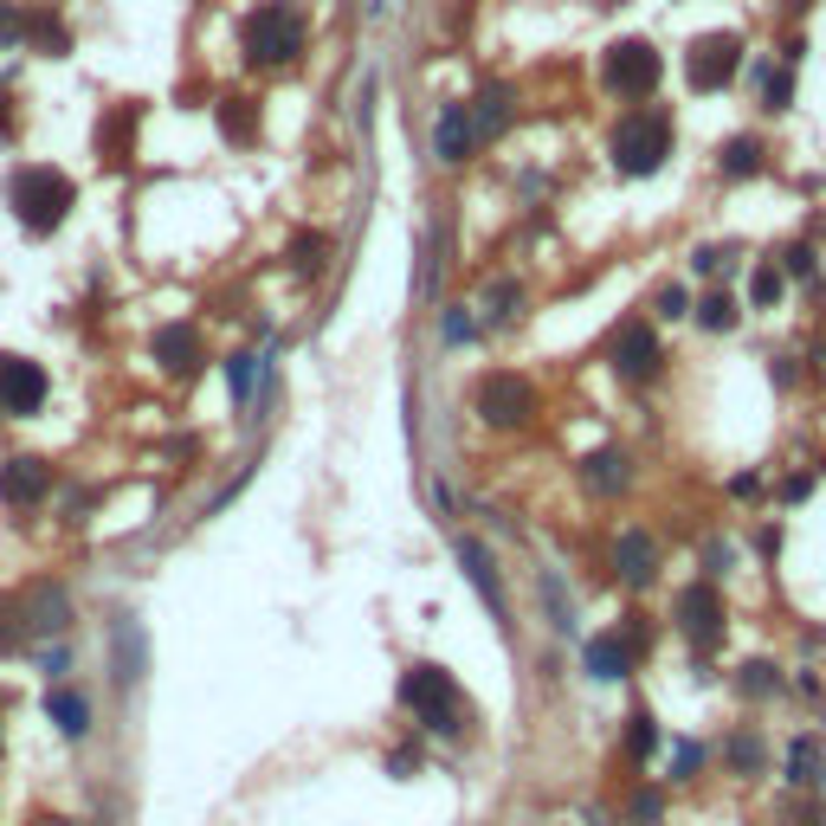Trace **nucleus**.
<instances>
[{
	"instance_id": "30",
	"label": "nucleus",
	"mask_w": 826,
	"mask_h": 826,
	"mask_svg": "<svg viewBox=\"0 0 826 826\" xmlns=\"http://www.w3.org/2000/svg\"><path fill=\"white\" fill-rule=\"evenodd\" d=\"M627 750H633L639 762H646V755L659 750V723H652L646 711H639V716H633V730H627Z\"/></svg>"
},
{
	"instance_id": "5",
	"label": "nucleus",
	"mask_w": 826,
	"mask_h": 826,
	"mask_svg": "<svg viewBox=\"0 0 826 826\" xmlns=\"http://www.w3.org/2000/svg\"><path fill=\"white\" fill-rule=\"evenodd\" d=\"M659 45L652 39H620V45H607L601 59V84L613 91V97H646L652 84H659Z\"/></svg>"
},
{
	"instance_id": "20",
	"label": "nucleus",
	"mask_w": 826,
	"mask_h": 826,
	"mask_svg": "<svg viewBox=\"0 0 826 826\" xmlns=\"http://www.w3.org/2000/svg\"><path fill=\"white\" fill-rule=\"evenodd\" d=\"M220 130L233 143H252L259 136V111H252V97H226L220 104Z\"/></svg>"
},
{
	"instance_id": "1",
	"label": "nucleus",
	"mask_w": 826,
	"mask_h": 826,
	"mask_svg": "<svg viewBox=\"0 0 826 826\" xmlns=\"http://www.w3.org/2000/svg\"><path fill=\"white\" fill-rule=\"evenodd\" d=\"M78 207V188L65 168H27L20 182H13V214H20V226L33 233V239H45V233H59L65 226V214Z\"/></svg>"
},
{
	"instance_id": "12",
	"label": "nucleus",
	"mask_w": 826,
	"mask_h": 826,
	"mask_svg": "<svg viewBox=\"0 0 826 826\" xmlns=\"http://www.w3.org/2000/svg\"><path fill=\"white\" fill-rule=\"evenodd\" d=\"M45 491H52V465L45 458H7L0 465V504L20 510V504H39Z\"/></svg>"
},
{
	"instance_id": "34",
	"label": "nucleus",
	"mask_w": 826,
	"mask_h": 826,
	"mask_svg": "<svg viewBox=\"0 0 826 826\" xmlns=\"http://www.w3.org/2000/svg\"><path fill=\"white\" fill-rule=\"evenodd\" d=\"M659 807H665L659 794H646V788H639V794H633V807H627V814H633V820L646 826V820H659Z\"/></svg>"
},
{
	"instance_id": "27",
	"label": "nucleus",
	"mask_w": 826,
	"mask_h": 826,
	"mask_svg": "<svg viewBox=\"0 0 826 826\" xmlns=\"http://www.w3.org/2000/svg\"><path fill=\"white\" fill-rule=\"evenodd\" d=\"M775 691H782V678H775V665H768V659L743 665V698H775Z\"/></svg>"
},
{
	"instance_id": "18",
	"label": "nucleus",
	"mask_w": 826,
	"mask_h": 826,
	"mask_svg": "<svg viewBox=\"0 0 826 826\" xmlns=\"http://www.w3.org/2000/svg\"><path fill=\"white\" fill-rule=\"evenodd\" d=\"M510 123V84H478L472 97V136H497Z\"/></svg>"
},
{
	"instance_id": "16",
	"label": "nucleus",
	"mask_w": 826,
	"mask_h": 826,
	"mask_svg": "<svg viewBox=\"0 0 826 826\" xmlns=\"http://www.w3.org/2000/svg\"><path fill=\"white\" fill-rule=\"evenodd\" d=\"M472 143H478V136H472V111H465V104H446V111H440V130H433L440 162H465Z\"/></svg>"
},
{
	"instance_id": "2",
	"label": "nucleus",
	"mask_w": 826,
	"mask_h": 826,
	"mask_svg": "<svg viewBox=\"0 0 826 826\" xmlns=\"http://www.w3.org/2000/svg\"><path fill=\"white\" fill-rule=\"evenodd\" d=\"M239 45H246L252 65H291L303 52V13L285 7V0H265L239 20Z\"/></svg>"
},
{
	"instance_id": "15",
	"label": "nucleus",
	"mask_w": 826,
	"mask_h": 826,
	"mask_svg": "<svg viewBox=\"0 0 826 826\" xmlns=\"http://www.w3.org/2000/svg\"><path fill=\"white\" fill-rule=\"evenodd\" d=\"M155 362H162L168 375H194V369H200V337H194L188 323L155 330Z\"/></svg>"
},
{
	"instance_id": "19",
	"label": "nucleus",
	"mask_w": 826,
	"mask_h": 826,
	"mask_svg": "<svg viewBox=\"0 0 826 826\" xmlns=\"http://www.w3.org/2000/svg\"><path fill=\"white\" fill-rule=\"evenodd\" d=\"M820 775H826L820 736H794V743H788V782H794V788H820Z\"/></svg>"
},
{
	"instance_id": "37",
	"label": "nucleus",
	"mask_w": 826,
	"mask_h": 826,
	"mask_svg": "<svg viewBox=\"0 0 826 826\" xmlns=\"http://www.w3.org/2000/svg\"><path fill=\"white\" fill-rule=\"evenodd\" d=\"M446 337H452V342L472 337V317H465V310H452V317H446Z\"/></svg>"
},
{
	"instance_id": "41",
	"label": "nucleus",
	"mask_w": 826,
	"mask_h": 826,
	"mask_svg": "<svg viewBox=\"0 0 826 826\" xmlns=\"http://www.w3.org/2000/svg\"><path fill=\"white\" fill-rule=\"evenodd\" d=\"M0 130H7V97H0Z\"/></svg>"
},
{
	"instance_id": "22",
	"label": "nucleus",
	"mask_w": 826,
	"mask_h": 826,
	"mask_svg": "<svg viewBox=\"0 0 826 826\" xmlns=\"http://www.w3.org/2000/svg\"><path fill=\"white\" fill-rule=\"evenodd\" d=\"M52 723H59L65 736H84V730H91V704H84L78 691H52Z\"/></svg>"
},
{
	"instance_id": "39",
	"label": "nucleus",
	"mask_w": 826,
	"mask_h": 826,
	"mask_svg": "<svg viewBox=\"0 0 826 826\" xmlns=\"http://www.w3.org/2000/svg\"><path fill=\"white\" fill-rule=\"evenodd\" d=\"M7 620H13V613H0V652H13V646H20V639H13V627H7Z\"/></svg>"
},
{
	"instance_id": "32",
	"label": "nucleus",
	"mask_w": 826,
	"mask_h": 826,
	"mask_svg": "<svg viewBox=\"0 0 826 826\" xmlns=\"http://www.w3.org/2000/svg\"><path fill=\"white\" fill-rule=\"evenodd\" d=\"M750 298L755 303H775V298H782V271H775V265H762V271L750 278Z\"/></svg>"
},
{
	"instance_id": "10",
	"label": "nucleus",
	"mask_w": 826,
	"mask_h": 826,
	"mask_svg": "<svg viewBox=\"0 0 826 826\" xmlns=\"http://www.w3.org/2000/svg\"><path fill=\"white\" fill-rule=\"evenodd\" d=\"M45 394H52V381H45L39 362H27V355H0V413H39Z\"/></svg>"
},
{
	"instance_id": "8",
	"label": "nucleus",
	"mask_w": 826,
	"mask_h": 826,
	"mask_svg": "<svg viewBox=\"0 0 826 826\" xmlns=\"http://www.w3.org/2000/svg\"><path fill=\"white\" fill-rule=\"evenodd\" d=\"M529 413H536V381L529 375L497 369V375L478 381V420L485 426H524Z\"/></svg>"
},
{
	"instance_id": "33",
	"label": "nucleus",
	"mask_w": 826,
	"mask_h": 826,
	"mask_svg": "<svg viewBox=\"0 0 826 826\" xmlns=\"http://www.w3.org/2000/svg\"><path fill=\"white\" fill-rule=\"evenodd\" d=\"M698 768H704V750H698V743H678V755H672V775H678V782H691Z\"/></svg>"
},
{
	"instance_id": "29",
	"label": "nucleus",
	"mask_w": 826,
	"mask_h": 826,
	"mask_svg": "<svg viewBox=\"0 0 826 826\" xmlns=\"http://www.w3.org/2000/svg\"><path fill=\"white\" fill-rule=\"evenodd\" d=\"M485 317H497V323L517 317V285H510V278H497V285L485 291Z\"/></svg>"
},
{
	"instance_id": "24",
	"label": "nucleus",
	"mask_w": 826,
	"mask_h": 826,
	"mask_svg": "<svg viewBox=\"0 0 826 826\" xmlns=\"http://www.w3.org/2000/svg\"><path fill=\"white\" fill-rule=\"evenodd\" d=\"M259 355H233V362H226V394H233V401H252V388H259Z\"/></svg>"
},
{
	"instance_id": "38",
	"label": "nucleus",
	"mask_w": 826,
	"mask_h": 826,
	"mask_svg": "<svg viewBox=\"0 0 826 826\" xmlns=\"http://www.w3.org/2000/svg\"><path fill=\"white\" fill-rule=\"evenodd\" d=\"M788 271H794V278H801V271H814V252H807V246H794V252H788Z\"/></svg>"
},
{
	"instance_id": "3",
	"label": "nucleus",
	"mask_w": 826,
	"mask_h": 826,
	"mask_svg": "<svg viewBox=\"0 0 826 826\" xmlns=\"http://www.w3.org/2000/svg\"><path fill=\"white\" fill-rule=\"evenodd\" d=\"M672 155V116L665 111H633L613 130V168L620 175H659Z\"/></svg>"
},
{
	"instance_id": "25",
	"label": "nucleus",
	"mask_w": 826,
	"mask_h": 826,
	"mask_svg": "<svg viewBox=\"0 0 826 826\" xmlns=\"http://www.w3.org/2000/svg\"><path fill=\"white\" fill-rule=\"evenodd\" d=\"M323 252H330V239H323V233H298V239H291V265H298V278H317Z\"/></svg>"
},
{
	"instance_id": "7",
	"label": "nucleus",
	"mask_w": 826,
	"mask_h": 826,
	"mask_svg": "<svg viewBox=\"0 0 826 826\" xmlns=\"http://www.w3.org/2000/svg\"><path fill=\"white\" fill-rule=\"evenodd\" d=\"M736 72H743V39H736V33L691 39V52H684V78H691V91H723Z\"/></svg>"
},
{
	"instance_id": "36",
	"label": "nucleus",
	"mask_w": 826,
	"mask_h": 826,
	"mask_svg": "<svg viewBox=\"0 0 826 826\" xmlns=\"http://www.w3.org/2000/svg\"><path fill=\"white\" fill-rule=\"evenodd\" d=\"M659 317H684V291H678V285L659 291Z\"/></svg>"
},
{
	"instance_id": "21",
	"label": "nucleus",
	"mask_w": 826,
	"mask_h": 826,
	"mask_svg": "<svg viewBox=\"0 0 826 826\" xmlns=\"http://www.w3.org/2000/svg\"><path fill=\"white\" fill-rule=\"evenodd\" d=\"M755 168H762V143H755V136H730V143H723V175L743 182Z\"/></svg>"
},
{
	"instance_id": "13",
	"label": "nucleus",
	"mask_w": 826,
	"mask_h": 826,
	"mask_svg": "<svg viewBox=\"0 0 826 826\" xmlns=\"http://www.w3.org/2000/svg\"><path fill=\"white\" fill-rule=\"evenodd\" d=\"M633 652H639V627H620V633H595L581 659H588L595 678H627L633 672Z\"/></svg>"
},
{
	"instance_id": "40",
	"label": "nucleus",
	"mask_w": 826,
	"mask_h": 826,
	"mask_svg": "<svg viewBox=\"0 0 826 826\" xmlns=\"http://www.w3.org/2000/svg\"><path fill=\"white\" fill-rule=\"evenodd\" d=\"M801 826H826V801H820V807H814V814H807Z\"/></svg>"
},
{
	"instance_id": "6",
	"label": "nucleus",
	"mask_w": 826,
	"mask_h": 826,
	"mask_svg": "<svg viewBox=\"0 0 826 826\" xmlns=\"http://www.w3.org/2000/svg\"><path fill=\"white\" fill-rule=\"evenodd\" d=\"M678 633L691 639L698 652H716L723 646V633H730V613H723V595H716L711 581H691L684 595H678Z\"/></svg>"
},
{
	"instance_id": "9",
	"label": "nucleus",
	"mask_w": 826,
	"mask_h": 826,
	"mask_svg": "<svg viewBox=\"0 0 826 826\" xmlns=\"http://www.w3.org/2000/svg\"><path fill=\"white\" fill-rule=\"evenodd\" d=\"M607 362H613V375H627V381H646L659 369V337L646 330V317H627V323L607 337Z\"/></svg>"
},
{
	"instance_id": "23",
	"label": "nucleus",
	"mask_w": 826,
	"mask_h": 826,
	"mask_svg": "<svg viewBox=\"0 0 826 826\" xmlns=\"http://www.w3.org/2000/svg\"><path fill=\"white\" fill-rule=\"evenodd\" d=\"M27 620H33V633H59V627H65V595H59V588H39L33 607H27Z\"/></svg>"
},
{
	"instance_id": "28",
	"label": "nucleus",
	"mask_w": 826,
	"mask_h": 826,
	"mask_svg": "<svg viewBox=\"0 0 826 826\" xmlns=\"http://www.w3.org/2000/svg\"><path fill=\"white\" fill-rule=\"evenodd\" d=\"M698 323H704V330H730V323H736V303L723 298V291L698 298Z\"/></svg>"
},
{
	"instance_id": "35",
	"label": "nucleus",
	"mask_w": 826,
	"mask_h": 826,
	"mask_svg": "<svg viewBox=\"0 0 826 826\" xmlns=\"http://www.w3.org/2000/svg\"><path fill=\"white\" fill-rule=\"evenodd\" d=\"M698 271H704V278H716V271H723V265H730V252H716V246H704V252H698Z\"/></svg>"
},
{
	"instance_id": "26",
	"label": "nucleus",
	"mask_w": 826,
	"mask_h": 826,
	"mask_svg": "<svg viewBox=\"0 0 826 826\" xmlns=\"http://www.w3.org/2000/svg\"><path fill=\"white\" fill-rule=\"evenodd\" d=\"M20 33H33L45 52H65V27H59L52 13H27V20H20Z\"/></svg>"
},
{
	"instance_id": "31",
	"label": "nucleus",
	"mask_w": 826,
	"mask_h": 826,
	"mask_svg": "<svg viewBox=\"0 0 826 826\" xmlns=\"http://www.w3.org/2000/svg\"><path fill=\"white\" fill-rule=\"evenodd\" d=\"M730 768L755 775V768H762V743H755V736H736V743H730Z\"/></svg>"
},
{
	"instance_id": "17",
	"label": "nucleus",
	"mask_w": 826,
	"mask_h": 826,
	"mask_svg": "<svg viewBox=\"0 0 826 826\" xmlns=\"http://www.w3.org/2000/svg\"><path fill=\"white\" fill-rule=\"evenodd\" d=\"M581 478H588V491H595V497H620V491L633 485V465H627V452H588Z\"/></svg>"
},
{
	"instance_id": "14",
	"label": "nucleus",
	"mask_w": 826,
	"mask_h": 826,
	"mask_svg": "<svg viewBox=\"0 0 826 826\" xmlns=\"http://www.w3.org/2000/svg\"><path fill=\"white\" fill-rule=\"evenodd\" d=\"M613 568H620L627 588H646V581L659 575V543H652L646 529H627V536L613 543Z\"/></svg>"
},
{
	"instance_id": "11",
	"label": "nucleus",
	"mask_w": 826,
	"mask_h": 826,
	"mask_svg": "<svg viewBox=\"0 0 826 826\" xmlns=\"http://www.w3.org/2000/svg\"><path fill=\"white\" fill-rule=\"evenodd\" d=\"M458 562H465V575H472V588H478V601L491 607V620L510 633V607H504V581H497V562H491V549L478 543V536H458Z\"/></svg>"
},
{
	"instance_id": "4",
	"label": "nucleus",
	"mask_w": 826,
	"mask_h": 826,
	"mask_svg": "<svg viewBox=\"0 0 826 826\" xmlns=\"http://www.w3.org/2000/svg\"><path fill=\"white\" fill-rule=\"evenodd\" d=\"M401 704L426 716V730H446V736H458V730H465L458 684H452V672H440V665H413V672L401 678Z\"/></svg>"
}]
</instances>
